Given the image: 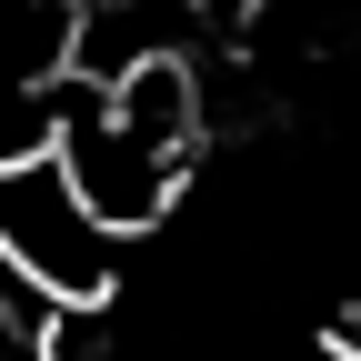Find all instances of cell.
Returning <instances> with one entry per match:
<instances>
[{
	"mask_svg": "<svg viewBox=\"0 0 361 361\" xmlns=\"http://www.w3.org/2000/svg\"><path fill=\"white\" fill-rule=\"evenodd\" d=\"M0 271L40 311H101L121 291V231L80 201L51 141L0 151Z\"/></svg>",
	"mask_w": 361,
	"mask_h": 361,
	"instance_id": "cell-1",
	"label": "cell"
}]
</instances>
